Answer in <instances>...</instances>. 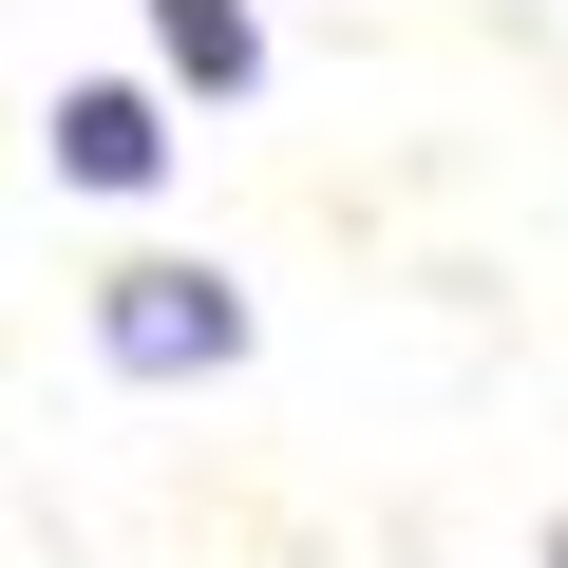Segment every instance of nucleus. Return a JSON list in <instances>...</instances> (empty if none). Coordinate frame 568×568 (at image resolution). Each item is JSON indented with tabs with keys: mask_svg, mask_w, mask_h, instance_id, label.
Returning a JSON list of instances; mask_svg holds the SVG:
<instances>
[{
	"mask_svg": "<svg viewBox=\"0 0 568 568\" xmlns=\"http://www.w3.org/2000/svg\"><path fill=\"white\" fill-rule=\"evenodd\" d=\"M95 361L152 379V398H171V379H227V361H246V284L190 265V246H133V265L95 284Z\"/></svg>",
	"mask_w": 568,
	"mask_h": 568,
	"instance_id": "1",
	"label": "nucleus"
},
{
	"mask_svg": "<svg viewBox=\"0 0 568 568\" xmlns=\"http://www.w3.org/2000/svg\"><path fill=\"white\" fill-rule=\"evenodd\" d=\"M39 152H58V190H95V209H133V190H171V95L152 77H77L58 114H39Z\"/></svg>",
	"mask_w": 568,
	"mask_h": 568,
	"instance_id": "2",
	"label": "nucleus"
},
{
	"mask_svg": "<svg viewBox=\"0 0 568 568\" xmlns=\"http://www.w3.org/2000/svg\"><path fill=\"white\" fill-rule=\"evenodd\" d=\"M133 20H152V95H190V114L265 95V0H133Z\"/></svg>",
	"mask_w": 568,
	"mask_h": 568,
	"instance_id": "3",
	"label": "nucleus"
},
{
	"mask_svg": "<svg viewBox=\"0 0 568 568\" xmlns=\"http://www.w3.org/2000/svg\"><path fill=\"white\" fill-rule=\"evenodd\" d=\"M530 568H568V511H549V549H530Z\"/></svg>",
	"mask_w": 568,
	"mask_h": 568,
	"instance_id": "4",
	"label": "nucleus"
}]
</instances>
